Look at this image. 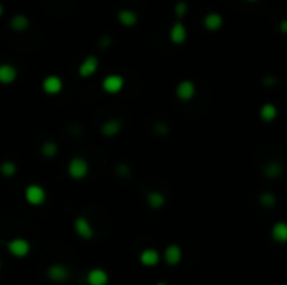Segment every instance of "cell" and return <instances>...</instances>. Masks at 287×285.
Listing matches in <instances>:
<instances>
[{
    "label": "cell",
    "mask_w": 287,
    "mask_h": 285,
    "mask_svg": "<svg viewBox=\"0 0 287 285\" xmlns=\"http://www.w3.org/2000/svg\"><path fill=\"white\" fill-rule=\"evenodd\" d=\"M74 231L83 240H93L94 236V226L86 216H78L74 220Z\"/></svg>",
    "instance_id": "12"
},
{
    "label": "cell",
    "mask_w": 287,
    "mask_h": 285,
    "mask_svg": "<svg viewBox=\"0 0 287 285\" xmlns=\"http://www.w3.org/2000/svg\"><path fill=\"white\" fill-rule=\"evenodd\" d=\"M270 235L277 243H287V221H277L272 226Z\"/></svg>",
    "instance_id": "22"
},
{
    "label": "cell",
    "mask_w": 287,
    "mask_h": 285,
    "mask_svg": "<svg viewBox=\"0 0 287 285\" xmlns=\"http://www.w3.org/2000/svg\"><path fill=\"white\" fill-rule=\"evenodd\" d=\"M47 277L49 280L56 283H62L69 278V268H66L64 265L61 263H52L49 268H47Z\"/></svg>",
    "instance_id": "14"
},
{
    "label": "cell",
    "mask_w": 287,
    "mask_h": 285,
    "mask_svg": "<svg viewBox=\"0 0 287 285\" xmlns=\"http://www.w3.org/2000/svg\"><path fill=\"white\" fill-rule=\"evenodd\" d=\"M140 262L145 265V267H156L160 263V253L155 248H146L143 250L140 255Z\"/></svg>",
    "instance_id": "20"
},
{
    "label": "cell",
    "mask_w": 287,
    "mask_h": 285,
    "mask_svg": "<svg viewBox=\"0 0 287 285\" xmlns=\"http://www.w3.org/2000/svg\"><path fill=\"white\" fill-rule=\"evenodd\" d=\"M123 128H124V124L119 118H109L104 121V123H101L99 133H101V136H104V138L113 139V138L119 136V133L123 131Z\"/></svg>",
    "instance_id": "8"
},
{
    "label": "cell",
    "mask_w": 287,
    "mask_h": 285,
    "mask_svg": "<svg viewBox=\"0 0 287 285\" xmlns=\"http://www.w3.org/2000/svg\"><path fill=\"white\" fill-rule=\"evenodd\" d=\"M124 84H126V81H124V77L121 74H108L103 77L101 89L104 94L116 96L124 89Z\"/></svg>",
    "instance_id": "5"
},
{
    "label": "cell",
    "mask_w": 287,
    "mask_h": 285,
    "mask_svg": "<svg viewBox=\"0 0 287 285\" xmlns=\"http://www.w3.org/2000/svg\"><path fill=\"white\" fill-rule=\"evenodd\" d=\"M116 21L119 26H123L124 29H133L138 26L140 22V16L130 7H123L116 12Z\"/></svg>",
    "instance_id": "9"
},
{
    "label": "cell",
    "mask_w": 287,
    "mask_h": 285,
    "mask_svg": "<svg viewBox=\"0 0 287 285\" xmlns=\"http://www.w3.org/2000/svg\"><path fill=\"white\" fill-rule=\"evenodd\" d=\"M156 285H168V283H165V282H158Z\"/></svg>",
    "instance_id": "30"
},
{
    "label": "cell",
    "mask_w": 287,
    "mask_h": 285,
    "mask_svg": "<svg viewBox=\"0 0 287 285\" xmlns=\"http://www.w3.org/2000/svg\"><path fill=\"white\" fill-rule=\"evenodd\" d=\"M277 29H279L280 34H284V36H287V17L282 19V21L279 22V26H277Z\"/></svg>",
    "instance_id": "27"
},
{
    "label": "cell",
    "mask_w": 287,
    "mask_h": 285,
    "mask_svg": "<svg viewBox=\"0 0 287 285\" xmlns=\"http://www.w3.org/2000/svg\"><path fill=\"white\" fill-rule=\"evenodd\" d=\"M259 201H260V205L262 206H265V208H270V206H274L275 205V196L272 195V193L269 191H265V193H262V195L259 196Z\"/></svg>",
    "instance_id": "25"
},
{
    "label": "cell",
    "mask_w": 287,
    "mask_h": 285,
    "mask_svg": "<svg viewBox=\"0 0 287 285\" xmlns=\"http://www.w3.org/2000/svg\"><path fill=\"white\" fill-rule=\"evenodd\" d=\"M203 27L208 32H218L223 27V16L218 12H208L203 17Z\"/></svg>",
    "instance_id": "15"
},
{
    "label": "cell",
    "mask_w": 287,
    "mask_h": 285,
    "mask_svg": "<svg viewBox=\"0 0 287 285\" xmlns=\"http://www.w3.org/2000/svg\"><path fill=\"white\" fill-rule=\"evenodd\" d=\"M89 170H91L89 161L84 156H74L71 158L68 163V175L71 180L74 181L84 180V178L89 175Z\"/></svg>",
    "instance_id": "1"
},
{
    "label": "cell",
    "mask_w": 287,
    "mask_h": 285,
    "mask_svg": "<svg viewBox=\"0 0 287 285\" xmlns=\"http://www.w3.org/2000/svg\"><path fill=\"white\" fill-rule=\"evenodd\" d=\"M24 198L31 206H41L47 200V191L44 186L37 185V183H31L24 190Z\"/></svg>",
    "instance_id": "3"
},
{
    "label": "cell",
    "mask_w": 287,
    "mask_h": 285,
    "mask_svg": "<svg viewBox=\"0 0 287 285\" xmlns=\"http://www.w3.org/2000/svg\"><path fill=\"white\" fill-rule=\"evenodd\" d=\"M245 2H250V4H257V2H260V0H245Z\"/></svg>",
    "instance_id": "29"
},
{
    "label": "cell",
    "mask_w": 287,
    "mask_h": 285,
    "mask_svg": "<svg viewBox=\"0 0 287 285\" xmlns=\"http://www.w3.org/2000/svg\"><path fill=\"white\" fill-rule=\"evenodd\" d=\"M41 89L46 96H52V98H54V96H59L62 91H64V81L57 74H49L42 79Z\"/></svg>",
    "instance_id": "6"
},
{
    "label": "cell",
    "mask_w": 287,
    "mask_h": 285,
    "mask_svg": "<svg viewBox=\"0 0 287 285\" xmlns=\"http://www.w3.org/2000/svg\"><path fill=\"white\" fill-rule=\"evenodd\" d=\"M168 37L173 46H183L186 39H188V29H186V26L181 21H176L173 26L170 27Z\"/></svg>",
    "instance_id": "10"
},
{
    "label": "cell",
    "mask_w": 287,
    "mask_h": 285,
    "mask_svg": "<svg viewBox=\"0 0 287 285\" xmlns=\"http://www.w3.org/2000/svg\"><path fill=\"white\" fill-rule=\"evenodd\" d=\"M9 27H11V31L14 34H24L31 27V19H29L26 14H14V16L9 19Z\"/></svg>",
    "instance_id": "13"
},
{
    "label": "cell",
    "mask_w": 287,
    "mask_h": 285,
    "mask_svg": "<svg viewBox=\"0 0 287 285\" xmlns=\"http://www.w3.org/2000/svg\"><path fill=\"white\" fill-rule=\"evenodd\" d=\"M7 250H9V253L14 255V257L24 258L31 253V241L22 238V236H16V238L7 241Z\"/></svg>",
    "instance_id": "7"
},
{
    "label": "cell",
    "mask_w": 287,
    "mask_h": 285,
    "mask_svg": "<svg viewBox=\"0 0 287 285\" xmlns=\"http://www.w3.org/2000/svg\"><path fill=\"white\" fill-rule=\"evenodd\" d=\"M146 203H148V206H150V208L160 210V208H163V206H165L166 196H165V193H161L158 190H151V191H148V195H146Z\"/></svg>",
    "instance_id": "19"
},
{
    "label": "cell",
    "mask_w": 287,
    "mask_h": 285,
    "mask_svg": "<svg viewBox=\"0 0 287 285\" xmlns=\"http://www.w3.org/2000/svg\"><path fill=\"white\" fill-rule=\"evenodd\" d=\"M59 154V144H57L54 139H46L44 143L41 144V156L46 159H52Z\"/></svg>",
    "instance_id": "21"
},
{
    "label": "cell",
    "mask_w": 287,
    "mask_h": 285,
    "mask_svg": "<svg viewBox=\"0 0 287 285\" xmlns=\"http://www.w3.org/2000/svg\"><path fill=\"white\" fill-rule=\"evenodd\" d=\"M181 257H183V253H181V248L176 243H171V245H168V247L165 248L163 258H165L166 263L171 265V267L178 265L181 262Z\"/></svg>",
    "instance_id": "18"
},
{
    "label": "cell",
    "mask_w": 287,
    "mask_h": 285,
    "mask_svg": "<svg viewBox=\"0 0 287 285\" xmlns=\"http://www.w3.org/2000/svg\"><path fill=\"white\" fill-rule=\"evenodd\" d=\"M4 16H6V6H4V4L0 2V19H2Z\"/></svg>",
    "instance_id": "28"
},
{
    "label": "cell",
    "mask_w": 287,
    "mask_h": 285,
    "mask_svg": "<svg viewBox=\"0 0 287 285\" xmlns=\"http://www.w3.org/2000/svg\"><path fill=\"white\" fill-rule=\"evenodd\" d=\"M0 270H2V262H0Z\"/></svg>",
    "instance_id": "31"
},
{
    "label": "cell",
    "mask_w": 287,
    "mask_h": 285,
    "mask_svg": "<svg viewBox=\"0 0 287 285\" xmlns=\"http://www.w3.org/2000/svg\"><path fill=\"white\" fill-rule=\"evenodd\" d=\"M282 170H284V168H282L279 161H270L264 166V175L267 178H270V180H274V178H279L282 175Z\"/></svg>",
    "instance_id": "24"
},
{
    "label": "cell",
    "mask_w": 287,
    "mask_h": 285,
    "mask_svg": "<svg viewBox=\"0 0 287 285\" xmlns=\"http://www.w3.org/2000/svg\"><path fill=\"white\" fill-rule=\"evenodd\" d=\"M186 14H188V4L183 2V0H180V2H176V6H175V16L176 19H183L186 17Z\"/></svg>",
    "instance_id": "26"
},
{
    "label": "cell",
    "mask_w": 287,
    "mask_h": 285,
    "mask_svg": "<svg viewBox=\"0 0 287 285\" xmlns=\"http://www.w3.org/2000/svg\"><path fill=\"white\" fill-rule=\"evenodd\" d=\"M19 79V69L11 62H0V86H12Z\"/></svg>",
    "instance_id": "11"
},
{
    "label": "cell",
    "mask_w": 287,
    "mask_h": 285,
    "mask_svg": "<svg viewBox=\"0 0 287 285\" xmlns=\"http://www.w3.org/2000/svg\"><path fill=\"white\" fill-rule=\"evenodd\" d=\"M99 66H101V61H99V57L94 56V54H88L83 61L79 62L78 76L81 77V79H91L93 76L98 74Z\"/></svg>",
    "instance_id": "2"
},
{
    "label": "cell",
    "mask_w": 287,
    "mask_h": 285,
    "mask_svg": "<svg viewBox=\"0 0 287 285\" xmlns=\"http://www.w3.org/2000/svg\"><path fill=\"white\" fill-rule=\"evenodd\" d=\"M277 116H279V109H277V106L274 103H264L259 108V118L264 121L265 124L274 123Z\"/></svg>",
    "instance_id": "17"
},
{
    "label": "cell",
    "mask_w": 287,
    "mask_h": 285,
    "mask_svg": "<svg viewBox=\"0 0 287 285\" xmlns=\"http://www.w3.org/2000/svg\"><path fill=\"white\" fill-rule=\"evenodd\" d=\"M86 280L89 285H108L109 275L104 268H91L86 275Z\"/></svg>",
    "instance_id": "16"
},
{
    "label": "cell",
    "mask_w": 287,
    "mask_h": 285,
    "mask_svg": "<svg viewBox=\"0 0 287 285\" xmlns=\"http://www.w3.org/2000/svg\"><path fill=\"white\" fill-rule=\"evenodd\" d=\"M197 96V84L191 79H181L175 86V98L181 103H190Z\"/></svg>",
    "instance_id": "4"
},
{
    "label": "cell",
    "mask_w": 287,
    "mask_h": 285,
    "mask_svg": "<svg viewBox=\"0 0 287 285\" xmlns=\"http://www.w3.org/2000/svg\"><path fill=\"white\" fill-rule=\"evenodd\" d=\"M19 168H17V163H14L12 159H4L0 163V175L4 178H14L17 175Z\"/></svg>",
    "instance_id": "23"
}]
</instances>
